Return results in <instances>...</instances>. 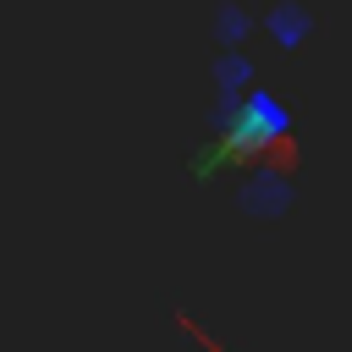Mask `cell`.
I'll return each instance as SVG.
<instances>
[{"mask_svg":"<svg viewBox=\"0 0 352 352\" xmlns=\"http://www.w3.org/2000/svg\"><path fill=\"white\" fill-rule=\"evenodd\" d=\"M286 204H292V187H264V182H253V187L242 192V209H248V214H264V220L280 214Z\"/></svg>","mask_w":352,"mask_h":352,"instance_id":"cell-1","label":"cell"},{"mask_svg":"<svg viewBox=\"0 0 352 352\" xmlns=\"http://www.w3.org/2000/svg\"><path fill=\"white\" fill-rule=\"evenodd\" d=\"M214 33H220V44H236V38L248 33V16H242L231 0H220V6H214Z\"/></svg>","mask_w":352,"mask_h":352,"instance_id":"cell-2","label":"cell"},{"mask_svg":"<svg viewBox=\"0 0 352 352\" xmlns=\"http://www.w3.org/2000/svg\"><path fill=\"white\" fill-rule=\"evenodd\" d=\"M270 28H275V38H280V44H297L314 22H308L302 11H280V16H270Z\"/></svg>","mask_w":352,"mask_h":352,"instance_id":"cell-3","label":"cell"},{"mask_svg":"<svg viewBox=\"0 0 352 352\" xmlns=\"http://www.w3.org/2000/svg\"><path fill=\"white\" fill-rule=\"evenodd\" d=\"M253 66L248 60H214V82H248Z\"/></svg>","mask_w":352,"mask_h":352,"instance_id":"cell-4","label":"cell"}]
</instances>
